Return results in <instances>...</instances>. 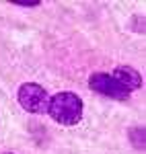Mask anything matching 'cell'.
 <instances>
[{"label":"cell","instance_id":"obj_1","mask_svg":"<svg viewBox=\"0 0 146 154\" xmlns=\"http://www.w3.org/2000/svg\"><path fill=\"white\" fill-rule=\"evenodd\" d=\"M82 99L76 95V93H68V91H62L58 95L49 97L48 103V113L54 121H58L60 125H76L80 119H82Z\"/></svg>","mask_w":146,"mask_h":154},{"label":"cell","instance_id":"obj_2","mask_svg":"<svg viewBox=\"0 0 146 154\" xmlns=\"http://www.w3.org/2000/svg\"><path fill=\"white\" fill-rule=\"evenodd\" d=\"M17 101L27 113H35V115L48 113V103H49L48 91L37 82L21 84L19 91H17Z\"/></svg>","mask_w":146,"mask_h":154},{"label":"cell","instance_id":"obj_3","mask_svg":"<svg viewBox=\"0 0 146 154\" xmlns=\"http://www.w3.org/2000/svg\"><path fill=\"white\" fill-rule=\"evenodd\" d=\"M89 86L99 93V95L103 97H109V99H115V101H128L130 99V91H126L122 84L117 82L111 74L107 72H95V74H91V78H89Z\"/></svg>","mask_w":146,"mask_h":154},{"label":"cell","instance_id":"obj_4","mask_svg":"<svg viewBox=\"0 0 146 154\" xmlns=\"http://www.w3.org/2000/svg\"><path fill=\"white\" fill-rule=\"evenodd\" d=\"M111 76L122 84L126 91H130V93H132V91H138V88L142 86V76H140V72L134 70L132 66H117Z\"/></svg>","mask_w":146,"mask_h":154},{"label":"cell","instance_id":"obj_5","mask_svg":"<svg viewBox=\"0 0 146 154\" xmlns=\"http://www.w3.org/2000/svg\"><path fill=\"white\" fill-rule=\"evenodd\" d=\"M128 136H130V140H132V146H134L136 150H142L144 152V138H146V131H144V125H134V128H130L128 130Z\"/></svg>","mask_w":146,"mask_h":154},{"label":"cell","instance_id":"obj_6","mask_svg":"<svg viewBox=\"0 0 146 154\" xmlns=\"http://www.w3.org/2000/svg\"><path fill=\"white\" fill-rule=\"evenodd\" d=\"M12 4H17V6H27V8H33V6H39L41 2H39V0H12Z\"/></svg>","mask_w":146,"mask_h":154},{"label":"cell","instance_id":"obj_7","mask_svg":"<svg viewBox=\"0 0 146 154\" xmlns=\"http://www.w3.org/2000/svg\"><path fill=\"white\" fill-rule=\"evenodd\" d=\"M6 154H12V152H6Z\"/></svg>","mask_w":146,"mask_h":154}]
</instances>
